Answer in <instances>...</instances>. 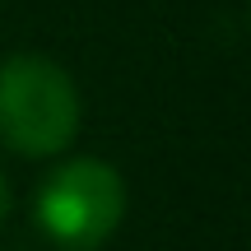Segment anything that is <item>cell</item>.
Masks as SVG:
<instances>
[{
    "instance_id": "obj_1",
    "label": "cell",
    "mask_w": 251,
    "mask_h": 251,
    "mask_svg": "<svg viewBox=\"0 0 251 251\" xmlns=\"http://www.w3.org/2000/svg\"><path fill=\"white\" fill-rule=\"evenodd\" d=\"M79 130V89L56 61L19 51L0 61V140L24 158H51Z\"/></svg>"
},
{
    "instance_id": "obj_2",
    "label": "cell",
    "mask_w": 251,
    "mask_h": 251,
    "mask_svg": "<svg viewBox=\"0 0 251 251\" xmlns=\"http://www.w3.org/2000/svg\"><path fill=\"white\" fill-rule=\"evenodd\" d=\"M126 214V186L102 158H70L37 186V228L56 251H98Z\"/></svg>"
},
{
    "instance_id": "obj_3",
    "label": "cell",
    "mask_w": 251,
    "mask_h": 251,
    "mask_svg": "<svg viewBox=\"0 0 251 251\" xmlns=\"http://www.w3.org/2000/svg\"><path fill=\"white\" fill-rule=\"evenodd\" d=\"M5 214H9V181H5V172H0V224H5Z\"/></svg>"
}]
</instances>
